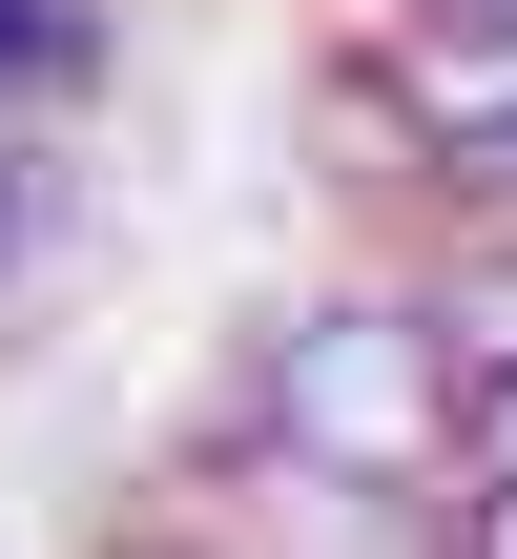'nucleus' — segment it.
Listing matches in <instances>:
<instances>
[{"label": "nucleus", "mask_w": 517, "mask_h": 559, "mask_svg": "<svg viewBox=\"0 0 517 559\" xmlns=\"http://www.w3.org/2000/svg\"><path fill=\"white\" fill-rule=\"evenodd\" d=\"M249 456H311V477H373V498H456V477H477V394H456L414 270L269 311V353H249Z\"/></svg>", "instance_id": "nucleus-1"}, {"label": "nucleus", "mask_w": 517, "mask_h": 559, "mask_svg": "<svg viewBox=\"0 0 517 559\" xmlns=\"http://www.w3.org/2000/svg\"><path fill=\"white\" fill-rule=\"evenodd\" d=\"M83 104H104V0H0V145L41 166Z\"/></svg>", "instance_id": "nucleus-2"}, {"label": "nucleus", "mask_w": 517, "mask_h": 559, "mask_svg": "<svg viewBox=\"0 0 517 559\" xmlns=\"http://www.w3.org/2000/svg\"><path fill=\"white\" fill-rule=\"evenodd\" d=\"M414 311H435V353H456V394H517V228H435V270H414Z\"/></svg>", "instance_id": "nucleus-3"}, {"label": "nucleus", "mask_w": 517, "mask_h": 559, "mask_svg": "<svg viewBox=\"0 0 517 559\" xmlns=\"http://www.w3.org/2000/svg\"><path fill=\"white\" fill-rule=\"evenodd\" d=\"M435 559H517V477H456L435 498Z\"/></svg>", "instance_id": "nucleus-4"}, {"label": "nucleus", "mask_w": 517, "mask_h": 559, "mask_svg": "<svg viewBox=\"0 0 517 559\" xmlns=\"http://www.w3.org/2000/svg\"><path fill=\"white\" fill-rule=\"evenodd\" d=\"M21 270H41V166L0 145V290H21Z\"/></svg>", "instance_id": "nucleus-5"}, {"label": "nucleus", "mask_w": 517, "mask_h": 559, "mask_svg": "<svg viewBox=\"0 0 517 559\" xmlns=\"http://www.w3.org/2000/svg\"><path fill=\"white\" fill-rule=\"evenodd\" d=\"M477 477H517V394H477Z\"/></svg>", "instance_id": "nucleus-6"}, {"label": "nucleus", "mask_w": 517, "mask_h": 559, "mask_svg": "<svg viewBox=\"0 0 517 559\" xmlns=\"http://www.w3.org/2000/svg\"><path fill=\"white\" fill-rule=\"evenodd\" d=\"M394 21H414V0H352V41H394Z\"/></svg>", "instance_id": "nucleus-7"}, {"label": "nucleus", "mask_w": 517, "mask_h": 559, "mask_svg": "<svg viewBox=\"0 0 517 559\" xmlns=\"http://www.w3.org/2000/svg\"><path fill=\"white\" fill-rule=\"evenodd\" d=\"M124 559H228V539H124Z\"/></svg>", "instance_id": "nucleus-8"}]
</instances>
